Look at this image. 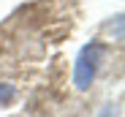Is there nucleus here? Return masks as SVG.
<instances>
[{"mask_svg":"<svg viewBox=\"0 0 125 117\" xmlns=\"http://www.w3.org/2000/svg\"><path fill=\"white\" fill-rule=\"evenodd\" d=\"M103 57V46L101 44H87L84 49L79 52L76 57V65H73V85L79 90H87L98 74V63Z\"/></svg>","mask_w":125,"mask_h":117,"instance_id":"1","label":"nucleus"},{"mask_svg":"<svg viewBox=\"0 0 125 117\" xmlns=\"http://www.w3.org/2000/svg\"><path fill=\"white\" fill-rule=\"evenodd\" d=\"M16 95V90H14V85H8V82H0V104H8L11 98Z\"/></svg>","mask_w":125,"mask_h":117,"instance_id":"2","label":"nucleus"}]
</instances>
